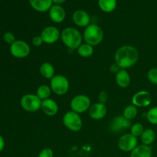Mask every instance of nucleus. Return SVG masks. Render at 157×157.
<instances>
[{"label": "nucleus", "mask_w": 157, "mask_h": 157, "mask_svg": "<svg viewBox=\"0 0 157 157\" xmlns=\"http://www.w3.org/2000/svg\"><path fill=\"white\" fill-rule=\"evenodd\" d=\"M145 130L143 124L140 123H136L130 127V133L136 137L140 136L143 134L144 131Z\"/></svg>", "instance_id": "26"}, {"label": "nucleus", "mask_w": 157, "mask_h": 157, "mask_svg": "<svg viewBox=\"0 0 157 157\" xmlns=\"http://www.w3.org/2000/svg\"><path fill=\"white\" fill-rule=\"evenodd\" d=\"M74 23L79 27H87L90 25V17L84 10H77L72 16Z\"/></svg>", "instance_id": "14"}, {"label": "nucleus", "mask_w": 157, "mask_h": 157, "mask_svg": "<svg viewBox=\"0 0 157 157\" xmlns=\"http://www.w3.org/2000/svg\"><path fill=\"white\" fill-rule=\"evenodd\" d=\"M83 36L86 43L95 46L102 42L104 39V32L98 25L90 24L86 27Z\"/></svg>", "instance_id": "3"}, {"label": "nucleus", "mask_w": 157, "mask_h": 157, "mask_svg": "<svg viewBox=\"0 0 157 157\" xmlns=\"http://www.w3.org/2000/svg\"><path fill=\"white\" fill-rule=\"evenodd\" d=\"M52 91V89L49 86L46 85V84H43V85L39 86L38 88L37 89L36 95L41 101H44L46 99H48Z\"/></svg>", "instance_id": "24"}, {"label": "nucleus", "mask_w": 157, "mask_h": 157, "mask_svg": "<svg viewBox=\"0 0 157 157\" xmlns=\"http://www.w3.org/2000/svg\"><path fill=\"white\" fill-rule=\"evenodd\" d=\"M130 157H153V150L150 146L138 145L131 152Z\"/></svg>", "instance_id": "18"}, {"label": "nucleus", "mask_w": 157, "mask_h": 157, "mask_svg": "<svg viewBox=\"0 0 157 157\" xmlns=\"http://www.w3.org/2000/svg\"><path fill=\"white\" fill-rule=\"evenodd\" d=\"M90 100L87 96L84 94H79L75 96L71 101V110L78 113H84L89 110L90 107Z\"/></svg>", "instance_id": "7"}, {"label": "nucleus", "mask_w": 157, "mask_h": 157, "mask_svg": "<svg viewBox=\"0 0 157 157\" xmlns=\"http://www.w3.org/2000/svg\"><path fill=\"white\" fill-rule=\"evenodd\" d=\"M147 121L153 125H157V107H152L147 113Z\"/></svg>", "instance_id": "27"}, {"label": "nucleus", "mask_w": 157, "mask_h": 157, "mask_svg": "<svg viewBox=\"0 0 157 157\" xmlns=\"http://www.w3.org/2000/svg\"><path fill=\"white\" fill-rule=\"evenodd\" d=\"M116 83L120 87L126 88L130 85V76L125 69H121L116 74Z\"/></svg>", "instance_id": "19"}, {"label": "nucleus", "mask_w": 157, "mask_h": 157, "mask_svg": "<svg viewBox=\"0 0 157 157\" xmlns=\"http://www.w3.org/2000/svg\"><path fill=\"white\" fill-rule=\"evenodd\" d=\"M5 145H6V143H5L4 138L0 135V153L4 150Z\"/></svg>", "instance_id": "34"}, {"label": "nucleus", "mask_w": 157, "mask_h": 157, "mask_svg": "<svg viewBox=\"0 0 157 157\" xmlns=\"http://www.w3.org/2000/svg\"><path fill=\"white\" fill-rule=\"evenodd\" d=\"M43 43V40L41 38V36H35L34 37L33 39H32V44H34L36 47L38 46H41Z\"/></svg>", "instance_id": "32"}, {"label": "nucleus", "mask_w": 157, "mask_h": 157, "mask_svg": "<svg viewBox=\"0 0 157 157\" xmlns=\"http://www.w3.org/2000/svg\"><path fill=\"white\" fill-rule=\"evenodd\" d=\"M137 107L133 104H131V105H128L125 107V109L124 110V113H123V116L129 121H131L136 117L137 115Z\"/></svg>", "instance_id": "25"}, {"label": "nucleus", "mask_w": 157, "mask_h": 157, "mask_svg": "<svg viewBox=\"0 0 157 157\" xmlns=\"http://www.w3.org/2000/svg\"><path fill=\"white\" fill-rule=\"evenodd\" d=\"M29 44L22 40H16L10 45V53L16 58H25L30 54Z\"/></svg>", "instance_id": "8"}, {"label": "nucleus", "mask_w": 157, "mask_h": 157, "mask_svg": "<svg viewBox=\"0 0 157 157\" xmlns=\"http://www.w3.org/2000/svg\"><path fill=\"white\" fill-rule=\"evenodd\" d=\"M38 157H54V152L50 148H44L38 154Z\"/></svg>", "instance_id": "30"}, {"label": "nucleus", "mask_w": 157, "mask_h": 157, "mask_svg": "<svg viewBox=\"0 0 157 157\" xmlns=\"http://www.w3.org/2000/svg\"><path fill=\"white\" fill-rule=\"evenodd\" d=\"M51 89L57 95H64L69 90V81L63 75H55L51 79Z\"/></svg>", "instance_id": "6"}, {"label": "nucleus", "mask_w": 157, "mask_h": 157, "mask_svg": "<svg viewBox=\"0 0 157 157\" xmlns=\"http://www.w3.org/2000/svg\"><path fill=\"white\" fill-rule=\"evenodd\" d=\"M98 98H99V101L101 104H104L107 102V100H108V94L106 91H101L99 94V96H98Z\"/></svg>", "instance_id": "31"}, {"label": "nucleus", "mask_w": 157, "mask_h": 157, "mask_svg": "<svg viewBox=\"0 0 157 157\" xmlns=\"http://www.w3.org/2000/svg\"><path fill=\"white\" fill-rule=\"evenodd\" d=\"M61 38L66 47L70 49H78L82 42V35L75 28H65L61 33Z\"/></svg>", "instance_id": "2"}, {"label": "nucleus", "mask_w": 157, "mask_h": 157, "mask_svg": "<svg viewBox=\"0 0 157 157\" xmlns=\"http://www.w3.org/2000/svg\"><path fill=\"white\" fill-rule=\"evenodd\" d=\"M115 63L121 69H127L133 67L139 59L137 49L132 45H124L117 50L114 55Z\"/></svg>", "instance_id": "1"}, {"label": "nucleus", "mask_w": 157, "mask_h": 157, "mask_svg": "<svg viewBox=\"0 0 157 157\" xmlns=\"http://www.w3.org/2000/svg\"><path fill=\"white\" fill-rule=\"evenodd\" d=\"M29 2L32 9L38 12L49 11L53 4L52 0H29Z\"/></svg>", "instance_id": "17"}, {"label": "nucleus", "mask_w": 157, "mask_h": 157, "mask_svg": "<svg viewBox=\"0 0 157 157\" xmlns=\"http://www.w3.org/2000/svg\"><path fill=\"white\" fill-rule=\"evenodd\" d=\"M118 147L123 152H130L131 153L137 147V137L131 133L124 134L120 137L117 143Z\"/></svg>", "instance_id": "9"}, {"label": "nucleus", "mask_w": 157, "mask_h": 157, "mask_svg": "<svg viewBox=\"0 0 157 157\" xmlns=\"http://www.w3.org/2000/svg\"><path fill=\"white\" fill-rule=\"evenodd\" d=\"M41 102L42 101L36 94H27L21 98L20 104L23 110L33 113L41 109Z\"/></svg>", "instance_id": "5"}, {"label": "nucleus", "mask_w": 157, "mask_h": 157, "mask_svg": "<svg viewBox=\"0 0 157 157\" xmlns=\"http://www.w3.org/2000/svg\"><path fill=\"white\" fill-rule=\"evenodd\" d=\"M3 38H4V41H6L7 44H10V45L16 41V40H15V35H14L12 32H6V33L4 34Z\"/></svg>", "instance_id": "29"}, {"label": "nucleus", "mask_w": 157, "mask_h": 157, "mask_svg": "<svg viewBox=\"0 0 157 157\" xmlns=\"http://www.w3.org/2000/svg\"><path fill=\"white\" fill-rule=\"evenodd\" d=\"M147 78L153 84L157 85V68L153 67L149 70L147 73Z\"/></svg>", "instance_id": "28"}, {"label": "nucleus", "mask_w": 157, "mask_h": 157, "mask_svg": "<svg viewBox=\"0 0 157 157\" xmlns=\"http://www.w3.org/2000/svg\"><path fill=\"white\" fill-rule=\"evenodd\" d=\"M98 6L104 12H112L117 7V0H98Z\"/></svg>", "instance_id": "22"}, {"label": "nucleus", "mask_w": 157, "mask_h": 157, "mask_svg": "<svg viewBox=\"0 0 157 157\" xmlns=\"http://www.w3.org/2000/svg\"><path fill=\"white\" fill-rule=\"evenodd\" d=\"M152 102L151 94L147 90H140L133 95L132 104L136 107H146L150 105Z\"/></svg>", "instance_id": "12"}, {"label": "nucleus", "mask_w": 157, "mask_h": 157, "mask_svg": "<svg viewBox=\"0 0 157 157\" xmlns=\"http://www.w3.org/2000/svg\"><path fill=\"white\" fill-rule=\"evenodd\" d=\"M77 50H78V55L82 58H89L94 53L93 46L86 42L84 44H81Z\"/></svg>", "instance_id": "23"}, {"label": "nucleus", "mask_w": 157, "mask_h": 157, "mask_svg": "<svg viewBox=\"0 0 157 157\" xmlns=\"http://www.w3.org/2000/svg\"><path fill=\"white\" fill-rule=\"evenodd\" d=\"M40 74L41 76L46 79H52L55 76V67L52 64L48 62H44L40 66Z\"/></svg>", "instance_id": "20"}, {"label": "nucleus", "mask_w": 157, "mask_h": 157, "mask_svg": "<svg viewBox=\"0 0 157 157\" xmlns=\"http://www.w3.org/2000/svg\"><path fill=\"white\" fill-rule=\"evenodd\" d=\"M121 67H119V66H118V64H117V63H114V64H113L111 65V67H110V70L112 72H113V73H117L118 71H119L120 70H121Z\"/></svg>", "instance_id": "33"}, {"label": "nucleus", "mask_w": 157, "mask_h": 157, "mask_svg": "<svg viewBox=\"0 0 157 157\" xmlns=\"http://www.w3.org/2000/svg\"><path fill=\"white\" fill-rule=\"evenodd\" d=\"M49 16L53 22L61 23L65 18V10L60 5H54L49 9Z\"/></svg>", "instance_id": "15"}, {"label": "nucleus", "mask_w": 157, "mask_h": 157, "mask_svg": "<svg viewBox=\"0 0 157 157\" xmlns=\"http://www.w3.org/2000/svg\"><path fill=\"white\" fill-rule=\"evenodd\" d=\"M131 127V122L124 116H117L112 120L110 126V130L113 133H120L126 130Z\"/></svg>", "instance_id": "11"}, {"label": "nucleus", "mask_w": 157, "mask_h": 157, "mask_svg": "<svg viewBox=\"0 0 157 157\" xmlns=\"http://www.w3.org/2000/svg\"><path fill=\"white\" fill-rule=\"evenodd\" d=\"M66 2V0H52V2L55 3V5H61Z\"/></svg>", "instance_id": "35"}, {"label": "nucleus", "mask_w": 157, "mask_h": 157, "mask_svg": "<svg viewBox=\"0 0 157 157\" xmlns=\"http://www.w3.org/2000/svg\"><path fill=\"white\" fill-rule=\"evenodd\" d=\"M40 36L42 38L43 42L51 44L55 43L59 39L61 33L55 26H48L41 31Z\"/></svg>", "instance_id": "10"}, {"label": "nucleus", "mask_w": 157, "mask_h": 157, "mask_svg": "<svg viewBox=\"0 0 157 157\" xmlns=\"http://www.w3.org/2000/svg\"><path fill=\"white\" fill-rule=\"evenodd\" d=\"M41 109L44 114L49 117H52L56 115L58 113V105L54 100L48 98V99L42 101Z\"/></svg>", "instance_id": "16"}, {"label": "nucleus", "mask_w": 157, "mask_h": 157, "mask_svg": "<svg viewBox=\"0 0 157 157\" xmlns=\"http://www.w3.org/2000/svg\"><path fill=\"white\" fill-rule=\"evenodd\" d=\"M89 115L90 117L94 120H101L106 116L107 114V107L104 104H101V103H96L94 104L93 105L90 106L89 108Z\"/></svg>", "instance_id": "13"}, {"label": "nucleus", "mask_w": 157, "mask_h": 157, "mask_svg": "<svg viewBox=\"0 0 157 157\" xmlns=\"http://www.w3.org/2000/svg\"><path fill=\"white\" fill-rule=\"evenodd\" d=\"M63 124L69 130L73 132L80 131L83 126L82 120L79 116V113L73 110L64 113L63 117Z\"/></svg>", "instance_id": "4"}, {"label": "nucleus", "mask_w": 157, "mask_h": 157, "mask_svg": "<svg viewBox=\"0 0 157 157\" xmlns=\"http://www.w3.org/2000/svg\"><path fill=\"white\" fill-rule=\"evenodd\" d=\"M140 139L144 145L150 146L156 140V133L152 129H147L140 136Z\"/></svg>", "instance_id": "21"}]
</instances>
